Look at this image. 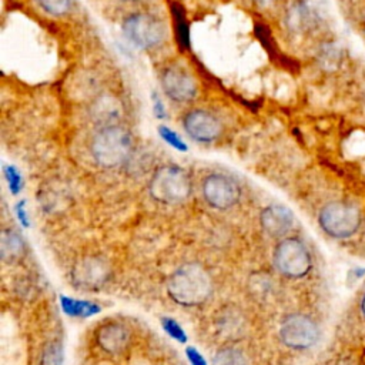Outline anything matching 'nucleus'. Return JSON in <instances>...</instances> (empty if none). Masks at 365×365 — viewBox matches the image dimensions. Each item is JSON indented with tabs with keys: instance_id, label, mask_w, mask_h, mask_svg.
Listing matches in <instances>:
<instances>
[{
	"instance_id": "obj_9",
	"label": "nucleus",
	"mask_w": 365,
	"mask_h": 365,
	"mask_svg": "<svg viewBox=\"0 0 365 365\" xmlns=\"http://www.w3.org/2000/svg\"><path fill=\"white\" fill-rule=\"evenodd\" d=\"M111 269L108 262L100 257H86L80 259L71 272L73 282L86 289L103 287L110 278Z\"/></svg>"
},
{
	"instance_id": "obj_11",
	"label": "nucleus",
	"mask_w": 365,
	"mask_h": 365,
	"mask_svg": "<svg viewBox=\"0 0 365 365\" xmlns=\"http://www.w3.org/2000/svg\"><path fill=\"white\" fill-rule=\"evenodd\" d=\"M161 87L167 97L177 103L191 101L197 96L194 78L178 67H168L161 73Z\"/></svg>"
},
{
	"instance_id": "obj_25",
	"label": "nucleus",
	"mask_w": 365,
	"mask_h": 365,
	"mask_svg": "<svg viewBox=\"0 0 365 365\" xmlns=\"http://www.w3.org/2000/svg\"><path fill=\"white\" fill-rule=\"evenodd\" d=\"M188 358H190V361H191L192 365H205L202 356H201L194 348H190V349H188Z\"/></svg>"
},
{
	"instance_id": "obj_27",
	"label": "nucleus",
	"mask_w": 365,
	"mask_h": 365,
	"mask_svg": "<svg viewBox=\"0 0 365 365\" xmlns=\"http://www.w3.org/2000/svg\"><path fill=\"white\" fill-rule=\"evenodd\" d=\"M254 1H257V3H259V4H268V3H271V1H274V0H254Z\"/></svg>"
},
{
	"instance_id": "obj_19",
	"label": "nucleus",
	"mask_w": 365,
	"mask_h": 365,
	"mask_svg": "<svg viewBox=\"0 0 365 365\" xmlns=\"http://www.w3.org/2000/svg\"><path fill=\"white\" fill-rule=\"evenodd\" d=\"M40 365H63V349L58 342L53 341L44 346Z\"/></svg>"
},
{
	"instance_id": "obj_2",
	"label": "nucleus",
	"mask_w": 365,
	"mask_h": 365,
	"mask_svg": "<svg viewBox=\"0 0 365 365\" xmlns=\"http://www.w3.org/2000/svg\"><path fill=\"white\" fill-rule=\"evenodd\" d=\"M90 151L100 167L115 168L127 163L131 157L133 137L130 131L120 124L104 125L94 134Z\"/></svg>"
},
{
	"instance_id": "obj_26",
	"label": "nucleus",
	"mask_w": 365,
	"mask_h": 365,
	"mask_svg": "<svg viewBox=\"0 0 365 365\" xmlns=\"http://www.w3.org/2000/svg\"><path fill=\"white\" fill-rule=\"evenodd\" d=\"M361 309H362V314H364V317H365V295H364L362 302H361Z\"/></svg>"
},
{
	"instance_id": "obj_8",
	"label": "nucleus",
	"mask_w": 365,
	"mask_h": 365,
	"mask_svg": "<svg viewBox=\"0 0 365 365\" xmlns=\"http://www.w3.org/2000/svg\"><path fill=\"white\" fill-rule=\"evenodd\" d=\"M201 191L205 202L215 210H228L241 197V188L237 181L220 173L207 175L202 181Z\"/></svg>"
},
{
	"instance_id": "obj_1",
	"label": "nucleus",
	"mask_w": 365,
	"mask_h": 365,
	"mask_svg": "<svg viewBox=\"0 0 365 365\" xmlns=\"http://www.w3.org/2000/svg\"><path fill=\"white\" fill-rule=\"evenodd\" d=\"M167 289L177 304L195 307L210 298L212 278L201 264L185 262L171 274Z\"/></svg>"
},
{
	"instance_id": "obj_18",
	"label": "nucleus",
	"mask_w": 365,
	"mask_h": 365,
	"mask_svg": "<svg viewBox=\"0 0 365 365\" xmlns=\"http://www.w3.org/2000/svg\"><path fill=\"white\" fill-rule=\"evenodd\" d=\"M312 21V13L304 4H298L289 13V26L294 30H304Z\"/></svg>"
},
{
	"instance_id": "obj_21",
	"label": "nucleus",
	"mask_w": 365,
	"mask_h": 365,
	"mask_svg": "<svg viewBox=\"0 0 365 365\" xmlns=\"http://www.w3.org/2000/svg\"><path fill=\"white\" fill-rule=\"evenodd\" d=\"M158 133L163 137V140L165 143H168L171 147H174L177 150H187V145L182 143V140L180 138V135L175 131L170 130L165 125H161V127H158Z\"/></svg>"
},
{
	"instance_id": "obj_17",
	"label": "nucleus",
	"mask_w": 365,
	"mask_h": 365,
	"mask_svg": "<svg viewBox=\"0 0 365 365\" xmlns=\"http://www.w3.org/2000/svg\"><path fill=\"white\" fill-rule=\"evenodd\" d=\"M212 365H248V361L241 351L224 348L217 352Z\"/></svg>"
},
{
	"instance_id": "obj_6",
	"label": "nucleus",
	"mask_w": 365,
	"mask_h": 365,
	"mask_svg": "<svg viewBox=\"0 0 365 365\" xmlns=\"http://www.w3.org/2000/svg\"><path fill=\"white\" fill-rule=\"evenodd\" d=\"M124 36L137 47L150 50L157 47L165 37L163 23L153 14L135 13L123 21Z\"/></svg>"
},
{
	"instance_id": "obj_4",
	"label": "nucleus",
	"mask_w": 365,
	"mask_h": 365,
	"mask_svg": "<svg viewBox=\"0 0 365 365\" xmlns=\"http://www.w3.org/2000/svg\"><path fill=\"white\" fill-rule=\"evenodd\" d=\"M318 221L328 235L334 238H346L355 234L359 228L361 215L356 207L342 201H332L321 208Z\"/></svg>"
},
{
	"instance_id": "obj_22",
	"label": "nucleus",
	"mask_w": 365,
	"mask_h": 365,
	"mask_svg": "<svg viewBox=\"0 0 365 365\" xmlns=\"http://www.w3.org/2000/svg\"><path fill=\"white\" fill-rule=\"evenodd\" d=\"M339 58H341L339 50H338V47H335L334 44H327V46L322 48L321 60H322V63H324L325 67H336Z\"/></svg>"
},
{
	"instance_id": "obj_7",
	"label": "nucleus",
	"mask_w": 365,
	"mask_h": 365,
	"mask_svg": "<svg viewBox=\"0 0 365 365\" xmlns=\"http://www.w3.org/2000/svg\"><path fill=\"white\" fill-rule=\"evenodd\" d=\"M319 336V331L314 319L304 314H291L284 318L279 327V338L282 344L292 349H307L312 346Z\"/></svg>"
},
{
	"instance_id": "obj_10",
	"label": "nucleus",
	"mask_w": 365,
	"mask_h": 365,
	"mask_svg": "<svg viewBox=\"0 0 365 365\" xmlns=\"http://www.w3.org/2000/svg\"><path fill=\"white\" fill-rule=\"evenodd\" d=\"M182 125L185 133L198 143H211L217 140L222 131L221 121L210 111L201 108L187 113Z\"/></svg>"
},
{
	"instance_id": "obj_14",
	"label": "nucleus",
	"mask_w": 365,
	"mask_h": 365,
	"mask_svg": "<svg viewBox=\"0 0 365 365\" xmlns=\"http://www.w3.org/2000/svg\"><path fill=\"white\" fill-rule=\"evenodd\" d=\"M24 240L21 235L11 230L4 228L0 234V255L4 262H14L24 254Z\"/></svg>"
},
{
	"instance_id": "obj_28",
	"label": "nucleus",
	"mask_w": 365,
	"mask_h": 365,
	"mask_svg": "<svg viewBox=\"0 0 365 365\" xmlns=\"http://www.w3.org/2000/svg\"><path fill=\"white\" fill-rule=\"evenodd\" d=\"M125 1H135V0H125Z\"/></svg>"
},
{
	"instance_id": "obj_16",
	"label": "nucleus",
	"mask_w": 365,
	"mask_h": 365,
	"mask_svg": "<svg viewBox=\"0 0 365 365\" xmlns=\"http://www.w3.org/2000/svg\"><path fill=\"white\" fill-rule=\"evenodd\" d=\"M171 14H173V21H174L177 43L181 48H188L190 47V26L185 19L182 7L177 3H173Z\"/></svg>"
},
{
	"instance_id": "obj_20",
	"label": "nucleus",
	"mask_w": 365,
	"mask_h": 365,
	"mask_svg": "<svg viewBox=\"0 0 365 365\" xmlns=\"http://www.w3.org/2000/svg\"><path fill=\"white\" fill-rule=\"evenodd\" d=\"M41 9L53 16L64 14L71 4V0H37Z\"/></svg>"
},
{
	"instance_id": "obj_12",
	"label": "nucleus",
	"mask_w": 365,
	"mask_h": 365,
	"mask_svg": "<svg viewBox=\"0 0 365 365\" xmlns=\"http://www.w3.org/2000/svg\"><path fill=\"white\" fill-rule=\"evenodd\" d=\"M259 224L269 237H284L294 225L292 212L279 204L265 207L259 214Z\"/></svg>"
},
{
	"instance_id": "obj_15",
	"label": "nucleus",
	"mask_w": 365,
	"mask_h": 365,
	"mask_svg": "<svg viewBox=\"0 0 365 365\" xmlns=\"http://www.w3.org/2000/svg\"><path fill=\"white\" fill-rule=\"evenodd\" d=\"M120 113H121L120 104L111 97H101L94 103L91 110V115L97 123L103 124L101 127L117 124V120L120 118Z\"/></svg>"
},
{
	"instance_id": "obj_23",
	"label": "nucleus",
	"mask_w": 365,
	"mask_h": 365,
	"mask_svg": "<svg viewBox=\"0 0 365 365\" xmlns=\"http://www.w3.org/2000/svg\"><path fill=\"white\" fill-rule=\"evenodd\" d=\"M164 327H165V329L168 331V334L171 335V336H174V338H177V339H180V341H184L185 338V335H184V331L180 328V325L175 322V321H173V319H164Z\"/></svg>"
},
{
	"instance_id": "obj_13",
	"label": "nucleus",
	"mask_w": 365,
	"mask_h": 365,
	"mask_svg": "<svg viewBox=\"0 0 365 365\" xmlns=\"http://www.w3.org/2000/svg\"><path fill=\"white\" fill-rule=\"evenodd\" d=\"M96 339L104 352L114 355L124 351L130 341V332L118 322H108L98 328Z\"/></svg>"
},
{
	"instance_id": "obj_24",
	"label": "nucleus",
	"mask_w": 365,
	"mask_h": 365,
	"mask_svg": "<svg viewBox=\"0 0 365 365\" xmlns=\"http://www.w3.org/2000/svg\"><path fill=\"white\" fill-rule=\"evenodd\" d=\"M153 100H154V113L157 117H164L165 110L163 106V101L160 100V97L157 94H153Z\"/></svg>"
},
{
	"instance_id": "obj_3",
	"label": "nucleus",
	"mask_w": 365,
	"mask_h": 365,
	"mask_svg": "<svg viewBox=\"0 0 365 365\" xmlns=\"http://www.w3.org/2000/svg\"><path fill=\"white\" fill-rule=\"evenodd\" d=\"M191 180L188 174L177 165H163L157 168L150 180V195L161 204L184 202L191 194Z\"/></svg>"
},
{
	"instance_id": "obj_5",
	"label": "nucleus",
	"mask_w": 365,
	"mask_h": 365,
	"mask_svg": "<svg viewBox=\"0 0 365 365\" xmlns=\"http://www.w3.org/2000/svg\"><path fill=\"white\" fill-rule=\"evenodd\" d=\"M275 268L288 278H301L311 269V255L298 238H282L272 254Z\"/></svg>"
}]
</instances>
